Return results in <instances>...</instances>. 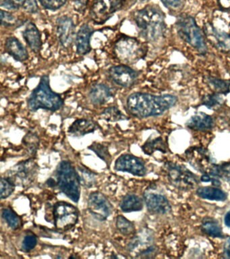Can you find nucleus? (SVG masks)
<instances>
[{"instance_id":"obj_41","label":"nucleus","mask_w":230,"mask_h":259,"mask_svg":"<svg viewBox=\"0 0 230 259\" xmlns=\"http://www.w3.org/2000/svg\"><path fill=\"white\" fill-rule=\"evenodd\" d=\"M17 18L9 12L1 10V23L2 25L6 27H11L17 24Z\"/></svg>"},{"instance_id":"obj_46","label":"nucleus","mask_w":230,"mask_h":259,"mask_svg":"<svg viewBox=\"0 0 230 259\" xmlns=\"http://www.w3.org/2000/svg\"><path fill=\"white\" fill-rule=\"evenodd\" d=\"M218 4L222 10H230V0H218Z\"/></svg>"},{"instance_id":"obj_43","label":"nucleus","mask_w":230,"mask_h":259,"mask_svg":"<svg viewBox=\"0 0 230 259\" xmlns=\"http://www.w3.org/2000/svg\"><path fill=\"white\" fill-rule=\"evenodd\" d=\"M23 7L26 11L33 14L36 13V12H37L38 10H39L37 0H25Z\"/></svg>"},{"instance_id":"obj_12","label":"nucleus","mask_w":230,"mask_h":259,"mask_svg":"<svg viewBox=\"0 0 230 259\" xmlns=\"http://www.w3.org/2000/svg\"><path fill=\"white\" fill-rule=\"evenodd\" d=\"M88 209L96 220L103 222L111 215L113 206L104 194L94 192L88 196Z\"/></svg>"},{"instance_id":"obj_37","label":"nucleus","mask_w":230,"mask_h":259,"mask_svg":"<svg viewBox=\"0 0 230 259\" xmlns=\"http://www.w3.org/2000/svg\"><path fill=\"white\" fill-rule=\"evenodd\" d=\"M16 185L9 178H2L0 183V198L5 199L9 197L15 190Z\"/></svg>"},{"instance_id":"obj_10","label":"nucleus","mask_w":230,"mask_h":259,"mask_svg":"<svg viewBox=\"0 0 230 259\" xmlns=\"http://www.w3.org/2000/svg\"><path fill=\"white\" fill-rule=\"evenodd\" d=\"M125 0H95L90 10V18L97 24L108 21L124 5Z\"/></svg>"},{"instance_id":"obj_1","label":"nucleus","mask_w":230,"mask_h":259,"mask_svg":"<svg viewBox=\"0 0 230 259\" xmlns=\"http://www.w3.org/2000/svg\"><path fill=\"white\" fill-rule=\"evenodd\" d=\"M177 97L172 95H155L137 92L129 95L126 107L129 113L138 118L159 116L176 104Z\"/></svg>"},{"instance_id":"obj_31","label":"nucleus","mask_w":230,"mask_h":259,"mask_svg":"<svg viewBox=\"0 0 230 259\" xmlns=\"http://www.w3.org/2000/svg\"><path fill=\"white\" fill-rule=\"evenodd\" d=\"M116 228L119 232L124 236H128L134 234L135 227L134 224L127 220L122 215H118L116 218Z\"/></svg>"},{"instance_id":"obj_19","label":"nucleus","mask_w":230,"mask_h":259,"mask_svg":"<svg viewBox=\"0 0 230 259\" xmlns=\"http://www.w3.org/2000/svg\"><path fill=\"white\" fill-rule=\"evenodd\" d=\"M94 32V30L87 24H82L80 26L75 38L76 52L78 54L84 56L91 51L90 38Z\"/></svg>"},{"instance_id":"obj_29","label":"nucleus","mask_w":230,"mask_h":259,"mask_svg":"<svg viewBox=\"0 0 230 259\" xmlns=\"http://www.w3.org/2000/svg\"><path fill=\"white\" fill-rule=\"evenodd\" d=\"M2 215L4 220L13 230H19L22 226V220L11 208H3Z\"/></svg>"},{"instance_id":"obj_2","label":"nucleus","mask_w":230,"mask_h":259,"mask_svg":"<svg viewBox=\"0 0 230 259\" xmlns=\"http://www.w3.org/2000/svg\"><path fill=\"white\" fill-rule=\"evenodd\" d=\"M165 14L157 6H147L134 14L139 33L149 42H157L164 38L166 32Z\"/></svg>"},{"instance_id":"obj_40","label":"nucleus","mask_w":230,"mask_h":259,"mask_svg":"<svg viewBox=\"0 0 230 259\" xmlns=\"http://www.w3.org/2000/svg\"><path fill=\"white\" fill-rule=\"evenodd\" d=\"M41 5L45 9L57 10L62 8L67 2V0H39Z\"/></svg>"},{"instance_id":"obj_11","label":"nucleus","mask_w":230,"mask_h":259,"mask_svg":"<svg viewBox=\"0 0 230 259\" xmlns=\"http://www.w3.org/2000/svg\"><path fill=\"white\" fill-rule=\"evenodd\" d=\"M153 242L152 234L149 230H143L129 243L128 250L136 257H151L156 252V248L152 244Z\"/></svg>"},{"instance_id":"obj_23","label":"nucleus","mask_w":230,"mask_h":259,"mask_svg":"<svg viewBox=\"0 0 230 259\" xmlns=\"http://www.w3.org/2000/svg\"><path fill=\"white\" fill-rule=\"evenodd\" d=\"M23 36L29 48L35 54L39 53L42 48L41 35L33 22H30L27 24L23 32Z\"/></svg>"},{"instance_id":"obj_27","label":"nucleus","mask_w":230,"mask_h":259,"mask_svg":"<svg viewBox=\"0 0 230 259\" xmlns=\"http://www.w3.org/2000/svg\"><path fill=\"white\" fill-rule=\"evenodd\" d=\"M205 80L214 92L221 95H226L230 92V80H223L216 77L208 76L205 77Z\"/></svg>"},{"instance_id":"obj_3","label":"nucleus","mask_w":230,"mask_h":259,"mask_svg":"<svg viewBox=\"0 0 230 259\" xmlns=\"http://www.w3.org/2000/svg\"><path fill=\"white\" fill-rule=\"evenodd\" d=\"M64 104L61 95L52 90L50 77L47 75L41 76L39 84L32 91L27 99L28 108L31 111L40 109L56 111L61 109Z\"/></svg>"},{"instance_id":"obj_14","label":"nucleus","mask_w":230,"mask_h":259,"mask_svg":"<svg viewBox=\"0 0 230 259\" xmlns=\"http://www.w3.org/2000/svg\"><path fill=\"white\" fill-rule=\"evenodd\" d=\"M203 32L211 46L219 52L230 54V34L217 29L209 22L204 25Z\"/></svg>"},{"instance_id":"obj_45","label":"nucleus","mask_w":230,"mask_h":259,"mask_svg":"<svg viewBox=\"0 0 230 259\" xmlns=\"http://www.w3.org/2000/svg\"><path fill=\"white\" fill-rule=\"evenodd\" d=\"M74 1L76 9L79 12H83L88 0H74Z\"/></svg>"},{"instance_id":"obj_49","label":"nucleus","mask_w":230,"mask_h":259,"mask_svg":"<svg viewBox=\"0 0 230 259\" xmlns=\"http://www.w3.org/2000/svg\"><path fill=\"white\" fill-rule=\"evenodd\" d=\"M224 221H225L226 226H227L228 228H230V210L225 214V220H224Z\"/></svg>"},{"instance_id":"obj_4","label":"nucleus","mask_w":230,"mask_h":259,"mask_svg":"<svg viewBox=\"0 0 230 259\" xmlns=\"http://www.w3.org/2000/svg\"><path fill=\"white\" fill-rule=\"evenodd\" d=\"M175 29L183 41L190 45L199 54H207L208 50L205 34L193 16L187 14H181L177 16Z\"/></svg>"},{"instance_id":"obj_5","label":"nucleus","mask_w":230,"mask_h":259,"mask_svg":"<svg viewBox=\"0 0 230 259\" xmlns=\"http://www.w3.org/2000/svg\"><path fill=\"white\" fill-rule=\"evenodd\" d=\"M114 53L120 62L125 64H133L145 58L147 47L138 38L123 36L115 42Z\"/></svg>"},{"instance_id":"obj_50","label":"nucleus","mask_w":230,"mask_h":259,"mask_svg":"<svg viewBox=\"0 0 230 259\" xmlns=\"http://www.w3.org/2000/svg\"><path fill=\"white\" fill-rule=\"evenodd\" d=\"M139 1L141 2H145L149 1V0H139Z\"/></svg>"},{"instance_id":"obj_35","label":"nucleus","mask_w":230,"mask_h":259,"mask_svg":"<svg viewBox=\"0 0 230 259\" xmlns=\"http://www.w3.org/2000/svg\"><path fill=\"white\" fill-rule=\"evenodd\" d=\"M88 149L92 150L100 159H102L106 163H110L111 155L110 152H109L108 146L95 142L91 145L89 146Z\"/></svg>"},{"instance_id":"obj_18","label":"nucleus","mask_w":230,"mask_h":259,"mask_svg":"<svg viewBox=\"0 0 230 259\" xmlns=\"http://www.w3.org/2000/svg\"><path fill=\"white\" fill-rule=\"evenodd\" d=\"M187 157L191 165L199 171L209 172V174L214 166L211 163L207 151L202 148H193L191 151H188Z\"/></svg>"},{"instance_id":"obj_7","label":"nucleus","mask_w":230,"mask_h":259,"mask_svg":"<svg viewBox=\"0 0 230 259\" xmlns=\"http://www.w3.org/2000/svg\"><path fill=\"white\" fill-rule=\"evenodd\" d=\"M39 166L33 159L19 162L14 166L9 173L10 179L15 185L27 188L34 181L38 174Z\"/></svg>"},{"instance_id":"obj_42","label":"nucleus","mask_w":230,"mask_h":259,"mask_svg":"<svg viewBox=\"0 0 230 259\" xmlns=\"http://www.w3.org/2000/svg\"><path fill=\"white\" fill-rule=\"evenodd\" d=\"M25 0H3L2 7L8 10H17L25 4Z\"/></svg>"},{"instance_id":"obj_32","label":"nucleus","mask_w":230,"mask_h":259,"mask_svg":"<svg viewBox=\"0 0 230 259\" xmlns=\"http://www.w3.org/2000/svg\"><path fill=\"white\" fill-rule=\"evenodd\" d=\"M142 149L144 153L147 155H151L155 151L165 152V144L160 137L156 138L151 141L148 140L143 146Z\"/></svg>"},{"instance_id":"obj_22","label":"nucleus","mask_w":230,"mask_h":259,"mask_svg":"<svg viewBox=\"0 0 230 259\" xmlns=\"http://www.w3.org/2000/svg\"><path fill=\"white\" fill-rule=\"evenodd\" d=\"M98 127V123L91 119H77L68 128V133L73 137H81L94 133Z\"/></svg>"},{"instance_id":"obj_26","label":"nucleus","mask_w":230,"mask_h":259,"mask_svg":"<svg viewBox=\"0 0 230 259\" xmlns=\"http://www.w3.org/2000/svg\"><path fill=\"white\" fill-rule=\"evenodd\" d=\"M197 193L201 198L211 200L223 201L227 198V194L219 188L213 187L200 188Z\"/></svg>"},{"instance_id":"obj_9","label":"nucleus","mask_w":230,"mask_h":259,"mask_svg":"<svg viewBox=\"0 0 230 259\" xmlns=\"http://www.w3.org/2000/svg\"><path fill=\"white\" fill-rule=\"evenodd\" d=\"M54 225L58 230H68L75 226L78 220L77 208L66 202H58L53 208Z\"/></svg>"},{"instance_id":"obj_28","label":"nucleus","mask_w":230,"mask_h":259,"mask_svg":"<svg viewBox=\"0 0 230 259\" xmlns=\"http://www.w3.org/2000/svg\"><path fill=\"white\" fill-rule=\"evenodd\" d=\"M80 184L86 188H91L96 184V174L84 166H78L76 168Z\"/></svg>"},{"instance_id":"obj_8","label":"nucleus","mask_w":230,"mask_h":259,"mask_svg":"<svg viewBox=\"0 0 230 259\" xmlns=\"http://www.w3.org/2000/svg\"><path fill=\"white\" fill-rule=\"evenodd\" d=\"M169 181L175 187L182 190L195 188L199 183L197 176L192 173L185 166L173 163H167L165 166Z\"/></svg>"},{"instance_id":"obj_21","label":"nucleus","mask_w":230,"mask_h":259,"mask_svg":"<svg viewBox=\"0 0 230 259\" xmlns=\"http://www.w3.org/2000/svg\"><path fill=\"white\" fill-rule=\"evenodd\" d=\"M5 52L19 62H25L29 59V53L25 47L15 36L8 37L5 41Z\"/></svg>"},{"instance_id":"obj_30","label":"nucleus","mask_w":230,"mask_h":259,"mask_svg":"<svg viewBox=\"0 0 230 259\" xmlns=\"http://www.w3.org/2000/svg\"><path fill=\"white\" fill-rule=\"evenodd\" d=\"M102 118L110 122L125 120L127 117L117 107H109L101 113Z\"/></svg>"},{"instance_id":"obj_16","label":"nucleus","mask_w":230,"mask_h":259,"mask_svg":"<svg viewBox=\"0 0 230 259\" xmlns=\"http://www.w3.org/2000/svg\"><path fill=\"white\" fill-rule=\"evenodd\" d=\"M56 33L60 45L64 48H70L76 35L73 20L68 16L58 18L56 21Z\"/></svg>"},{"instance_id":"obj_13","label":"nucleus","mask_w":230,"mask_h":259,"mask_svg":"<svg viewBox=\"0 0 230 259\" xmlns=\"http://www.w3.org/2000/svg\"><path fill=\"white\" fill-rule=\"evenodd\" d=\"M108 76L114 84L129 88L138 80L139 74L130 66L122 64L111 67L108 70Z\"/></svg>"},{"instance_id":"obj_20","label":"nucleus","mask_w":230,"mask_h":259,"mask_svg":"<svg viewBox=\"0 0 230 259\" xmlns=\"http://www.w3.org/2000/svg\"><path fill=\"white\" fill-rule=\"evenodd\" d=\"M114 96L112 89L102 83L93 84L88 92V98L95 105H103L108 103Z\"/></svg>"},{"instance_id":"obj_48","label":"nucleus","mask_w":230,"mask_h":259,"mask_svg":"<svg viewBox=\"0 0 230 259\" xmlns=\"http://www.w3.org/2000/svg\"><path fill=\"white\" fill-rule=\"evenodd\" d=\"M46 184H47V185L50 186V187H54V186L58 185V182H56L55 180L52 179V178H50V179H48L47 182H46Z\"/></svg>"},{"instance_id":"obj_15","label":"nucleus","mask_w":230,"mask_h":259,"mask_svg":"<svg viewBox=\"0 0 230 259\" xmlns=\"http://www.w3.org/2000/svg\"><path fill=\"white\" fill-rule=\"evenodd\" d=\"M114 168L116 171L128 172L139 177H143L147 174V168L143 160L129 154L119 157L115 163Z\"/></svg>"},{"instance_id":"obj_17","label":"nucleus","mask_w":230,"mask_h":259,"mask_svg":"<svg viewBox=\"0 0 230 259\" xmlns=\"http://www.w3.org/2000/svg\"><path fill=\"white\" fill-rule=\"evenodd\" d=\"M145 204L149 211L157 214H165L170 211V204L162 194L147 190L144 194Z\"/></svg>"},{"instance_id":"obj_34","label":"nucleus","mask_w":230,"mask_h":259,"mask_svg":"<svg viewBox=\"0 0 230 259\" xmlns=\"http://www.w3.org/2000/svg\"><path fill=\"white\" fill-rule=\"evenodd\" d=\"M202 230L205 234L212 237H215V238H222L223 237L221 229L220 228L219 224L213 220L205 221L203 222V226H202Z\"/></svg>"},{"instance_id":"obj_39","label":"nucleus","mask_w":230,"mask_h":259,"mask_svg":"<svg viewBox=\"0 0 230 259\" xmlns=\"http://www.w3.org/2000/svg\"><path fill=\"white\" fill-rule=\"evenodd\" d=\"M37 244V238L35 235L29 234L26 235L22 243V250L24 252H28L33 250Z\"/></svg>"},{"instance_id":"obj_38","label":"nucleus","mask_w":230,"mask_h":259,"mask_svg":"<svg viewBox=\"0 0 230 259\" xmlns=\"http://www.w3.org/2000/svg\"><path fill=\"white\" fill-rule=\"evenodd\" d=\"M23 143L27 147L28 151L33 155L37 152V148L39 147V140L35 133H29L24 137Z\"/></svg>"},{"instance_id":"obj_33","label":"nucleus","mask_w":230,"mask_h":259,"mask_svg":"<svg viewBox=\"0 0 230 259\" xmlns=\"http://www.w3.org/2000/svg\"><path fill=\"white\" fill-rule=\"evenodd\" d=\"M223 99L220 93L214 92L205 95L202 98V104L209 109L215 108L223 104Z\"/></svg>"},{"instance_id":"obj_44","label":"nucleus","mask_w":230,"mask_h":259,"mask_svg":"<svg viewBox=\"0 0 230 259\" xmlns=\"http://www.w3.org/2000/svg\"><path fill=\"white\" fill-rule=\"evenodd\" d=\"M161 2L169 9H177L181 5V0H161Z\"/></svg>"},{"instance_id":"obj_24","label":"nucleus","mask_w":230,"mask_h":259,"mask_svg":"<svg viewBox=\"0 0 230 259\" xmlns=\"http://www.w3.org/2000/svg\"><path fill=\"white\" fill-rule=\"evenodd\" d=\"M187 125L190 129L197 131H207L213 128L214 121L211 115L203 112L196 113L188 121Z\"/></svg>"},{"instance_id":"obj_6","label":"nucleus","mask_w":230,"mask_h":259,"mask_svg":"<svg viewBox=\"0 0 230 259\" xmlns=\"http://www.w3.org/2000/svg\"><path fill=\"white\" fill-rule=\"evenodd\" d=\"M56 176L60 190L72 201L78 202L81 184L76 168L70 161H62L56 170Z\"/></svg>"},{"instance_id":"obj_25","label":"nucleus","mask_w":230,"mask_h":259,"mask_svg":"<svg viewBox=\"0 0 230 259\" xmlns=\"http://www.w3.org/2000/svg\"><path fill=\"white\" fill-rule=\"evenodd\" d=\"M121 210L124 212L140 211L143 209V200L135 194H127L120 204Z\"/></svg>"},{"instance_id":"obj_47","label":"nucleus","mask_w":230,"mask_h":259,"mask_svg":"<svg viewBox=\"0 0 230 259\" xmlns=\"http://www.w3.org/2000/svg\"><path fill=\"white\" fill-rule=\"evenodd\" d=\"M224 253L227 258H230V238L226 240L225 246H224Z\"/></svg>"},{"instance_id":"obj_36","label":"nucleus","mask_w":230,"mask_h":259,"mask_svg":"<svg viewBox=\"0 0 230 259\" xmlns=\"http://www.w3.org/2000/svg\"><path fill=\"white\" fill-rule=\"evenodd\" d=\"M209 174L215 177L230 180V162L220 165H214Z\"/></svg>"}]
</instances>
